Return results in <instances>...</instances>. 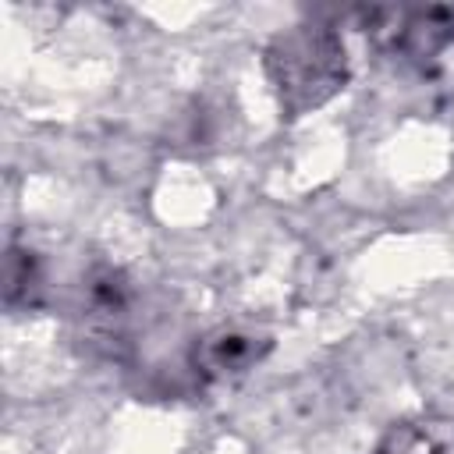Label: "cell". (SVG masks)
Here are the masks:
<instances>
[{"label": "cell", "instance_id": "3957f363", "mask_svg": "<svg viewBox=\"0 0 454 454\" xmlns=\"http://www.w3.org/2000/svg\"><path fill=\"white\" fill-rule=\"evenodd\" d=\"M380 454H436V447H433V440H429L426 433H419V429H401V433H394V436L383 443Z\"/></svg>", "mask_w": 454, "mask_h": 454}, {"label": "cell", "instance_id": "7a4b0ae2", "mask_svg": "<svg viewBox=\"0 0 454 454\" xmlns=\"http://www.w3.org/2000/svg\"><path fill=\"white\" fill-rule=\"evenodd\" d=\"M252 340L255 337H245V333H216L202 348V362L209 365V372H241L252 358H259Z\"/></svg>", "mask_w": 454, "mask_h": 454}, {"label": "cell", "instance_id": "6da1fadb", "mask_svg": "<svg viewBox=\"0 0 454 454\" xmlns=\"http://www.w3.org/2000/svg\"><path fill=\"white\" fill-rule=\"evenodd\" d=\"M270 74L284 110L298 117L344 85V46L330 28H294L270 46Z\"/></svg>", "mask_w": 454, "mask_h": 454}]
</instances>
